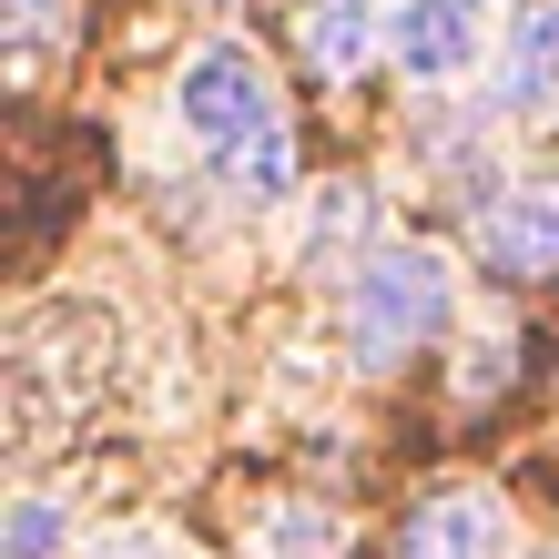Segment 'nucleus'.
<instances>
[{
  "label": "nucleus",
  "mask_w": 559,
  "mask_h": 559,
  "mask_svg": "<svg viewBox=\"0 0 559 559\" xmlns=\"http://www.w3.org/2000/svg\"><path fill=\"white\" fill-rule=\"evenodd\" d=\"M438 325H448V254L438 245H377V254H356V285H346L356 367H397V356L427 346Z\"/></svg>",
  "instance_id": "1"
},
{
  "label": "nucleus",
  "mask_w": 559,
  "mask_h": 559,
  "mask_svg": "<svg viewBox=\"0 0 559 559\" xmlns=\"http://www.w3.org/2000/svg\"><path fill=\"white\" fill-rule=\"evenodd\" d=\"M103 367H112V316H92V306L31 316L11 336V407H21V427L41 438L51 417H82L92 386H103Z\"/></svg>",
  "instance_id": "2"
},
{
  "label": "nucleus",
  "mask_w": 559,
  "mask_h": 559,
  "mask_svg": "<svg viewBox=\"0 0 559 559\" xmlns=\"http://www.w3.org/2000/svg\"><path fill=\"white\" fill-rule=\"evenodd\" d=\"M174 122L224 163V174L285 133V122H275V82H265V61H254L245 41H204V51L183 61V82H174Z\"/></svg>",
  "instance_id": "3"
},
{
  "label": "nucleus",
  "mask_w": 559,
  "mask_h": 559,
  "mask_svg": "<svg viewBox=\"0 0 559 559\" xmlns=\"http://www.w3.org/2000/svg\"><path fill=\"white\" fill-rule=\"evenodd\" d=\"M478 254L499 275H559V183H509L478 204Z\"/></svg>",
  "instance_id": "4"
},
{
  "label": "nucleus",
  "mask_w": 559,
  "mask_h": 559,
  "mask_svg": "<svg viewBox=\"0 0 559 559\" xmlns=\"http://www.w3.org/2000/svg\"><path fill=\"white\" fill-rule=\"evenodd\" d=\"M386 61L407 82H457L478 61V0H407V11H386Z\"/></svg>",
  "instance_id": "5"
},
{
  "label": "nucleus",
  "mask_w": 559,
  "mask_h": 559,
  "mask_svg": "<svg viewBox=\"0 0 559 559\" xmlns=\"http://www.w3.org/2000/svg\"><path fill=\"white\" fill-rule=\"evenodd\" d=\"M397 559H509V509L488 499V488H438V499L407 519Z\"/></svg>",
  "instance_id": "6"
},
{
  "label": "nucleus",
  "mask_w": 559,
  "mask_h": 559,
  "mask_svg": "<svg viewBox=\"0 0 559 559\" xmlns=\"http://www.w3.org/2000/svg\"><path fill=\"white\" fill-rule=\"evenodd\" d=\"M559 92V0H509V41H499V103L539 112Z\"/></svg>",
  "instance_id": "7"
},
{
  "label": "nucleus",
  "mask_w": 559,
  "mask_h": 559,
  "mask_svg": "<svg viewBox=\"0 0 559 559\" xmlns=\"http://www.w3.org/2000/svg\"><path fill=\"white\" fill-rule=\"evenodd\" d=\"M306 51H316V72H356V61H367L377 51V21L367 11H316V31H306Z\"/></svg>",
  "instance_id": "8"
},
{
  "label": "nucleus",
  "mask_w": 559,
  "mask_h": 559,
  "mask_svg": "<svg viewBox=\"0 0 559 559\" xmlns=\"http://www.w3.org/2000/svg\"><path fill=\"white\" fill-rule=\"evenodd\" d=\"M224 183H235V193H245V204H275V193L295 183V143L275 133L265 153H245V163H235V174H224Z\"/></svg>",
  "instance_id": "9"
},
{
  "label": "nucleus",
  "mask_w": 559,
  "mask_h": 559,
  "mask_svg": "<svg viewBox=\"0 0 559 559\" xmlns=\"http://www.w3.org/2000/svg\"><path fill=\"white\" fill-rule=\"evenodd\" d=\"M0 549H11V559H51V549H61V509H51V499H21Z\"/></svg>",
  "instance_id": "10"
},
{
  "label": "nucleus",
  "mask_w": 559,
  "mask_h": 559,
  "mask_svg": "<svg viewBox=\"0 0 559 559\" xmlns=\"http://www.w3.org/2000/svg\"><path fill=\"white\" fill-rule=\"evenodd\" d=\"M275 559H336V519L285 509V519H275Z\"/></svg>",
  "instance_id": "11"
},
{
  "label": "nucleus",
  "mask_w": 559,
  "mask_h": 559,
  "mask_svg": "<svg viewBox=\"0 0 559 559\" xmlns=\"http://www.w3.org/2000/svg\"><path fill=\"white\" fill-rule=\"evenodd\" d=\"M92 559H174V549H163V539H143V530H122V539H103Z\"/></svg>",
  "instance_id": "12"
},
{
  "label": "nucleus",
  "mask_w": 559,
  "mask_h": 559,
  "mask_svg": "<svg viewBox=\"0 0 559 559\" xmlns=\"http://www.w3.org/2000/svg\"><path fill=\"white\" fill-rule=\"evenodd\" d=\"M316 11H367V21H377V11H386V0H316Z\"/></svg>",
  "instance_id": "13"
}]
</instances>
